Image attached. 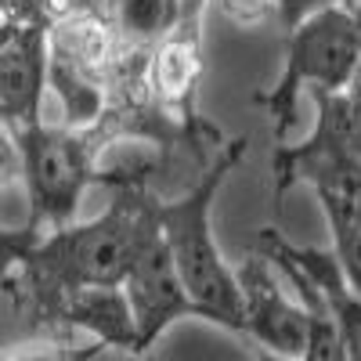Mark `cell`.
I'll return each instance as SVG.
<instances>
[{
  "label": "cell",
  "mask_w": 361,
  "mask_h": 361,
  "mask_svg": "<svg viewBox=\"0 0 361 361\" xmlns=\"http://www.w3.org/2000/svg\"><path fill=\"white\" fill-rule=\"evenodd\" d=\"M228 22L235 25H257L275 11V0H217Z\"/></svg>",
  "instance_id": "obj_13"
},
{
  "label": "cell",
  "mask_w": 361,
  "mask_h": 361,
  "mask_svg": "<svg viewBox=\"0 0 361 361\" xmlns=\"http://www.w3.org/2000/svg\"><path fill=\"white\" fill-rule=\"evenodd\" d=\"M4 29H8V18H4V11H0V37H4Z\"/></svg>",
  "instance_id": "obj_16"
},
{
  "label": "cell",
  "mask_w": 361,
  "mask_h": 361,
  "mask_svg": "<svg viewBox=\"0 0 361 361\" xmlns=\"http://www.w3.org/2000/svg\"><path fill=\"white\" fill-rule=\"evenodd\" d=\"M44 231L37 224H25V228H0V282H8L11 271L29 257V250L37 246V238Z\"/></svg>",
  "instance_id": "obj_12"
},
{
  "label": "cell",
  "mask_w": 361,
  "mask_h": 361,
  "mask_svg": "<svg viewBox=\"0 0 361 361\" xmlns=\"http://www.w3.org/2000/svg\"><path fill=\"white\" fill-rule=\"evenodd\" d=\"M243 296V336L257 340L264 350L282 357L307 354V311L286 296L279 267L260 250H253L235 271Z\"/></svg>",
  "instance_id": "obj_6"
},
{
  "label": "cell",
  "mask_w": 361,
  "mask_h": 361,
  "mask_svg": "<svg viewBox=\"0 0 361 361\" xmlns=\"http://www.w3.org/2000/svg\"><path fill=\"white\" fill-rule=\"evenodd\" d=\"M44 318L69 325L76 333H90L98 347H119L130 354L137 347V329L123 286H76L58 296Z\"/></svg>",
  "instance_id": "obj_10"
},
{
  "label": "cell",
  "mask_w": 361,
  "mask_h": 361,
  "mask_svg": "<svg viewBox=\"0 0 361 361\" xmlns=\"http://www.w3.org/2000/svg\"><path fill=\"white\" fill-rule=\"evenodd\" d=\"M11 180H22V156L11 123H0V185H11Z\"/></svg>",
  "instance_id": "obj_14"
},
{
  "label": "cell",
  "mask_w": 361,
  "mask_h": 361,
  "mask_svg": "<svg viewBox=\"0 0 361 361\" xmlns=\"http://www.w3.org/2000/svg\"><path fill=\"white\" fill-rule=\"evenodd\" d=\"M156 202V199H152ZM123 293H127V304L134 314V329H137V347L134 354L152 350L156 340L166 333V329L180 318H199L195 304L188 289L180 286L170 250L163 243V231L156 224V214H148L141 235H137V246L134 257L123 271Z\"/></svg>",
  "instance_id": "obj_5"
},
{
  "label": "cell",
  "mask_w": 361,
  "mask_h": 361,
  "mask_svg": "<svg viewBox=\"0 0 361 361\" xmlns=\"http://www.w3.org/2000/svg\"><path fill=\"white\" fill-rule=\"evenodd\" d=\"M152 199L156 195L148 185H116V199L102 217L44 231L29 257L8 275L18 286L15 300L33 304L37 314H47L54 300L76 286H119L137 235L152 214Z\"/></svg>",
  "instance_id": "obj_1"
},
{
  "label": "cell",
  "mask_w": 361,
  "mask_h": 361,
  "mask_svg": "<svg viewBox=\"0 0 361 361\" xmlns=\"http://www.w3.org/2000/svg\"><path fill=\"white\" fill-rule=\"evenodd\" d=\"M47 87L62 102L66 127H94L109 105V87L102 76L62 66L54 58H47Z\"/></svg>",
  "instance_id": "obj_11"
},
{
  "label": "cell",
  "mask_w": 361,
  "mask_h": 361,
  "mask_svg": "<svg viewBox=\"0 0 361 361\" xmlns=\"http://www.w3.org/2000/svg\"><path fill=\"white\" fill-rule=\"evenodd\" d=\"M22 156V185L29 192V209L40 231L62 228L76 217L83 192L98 177V156L102 145L87 127H47L37 123L11 127Z\"/></svg>",
  "instance_id": "obj_4"
},
{
  "label": "cell",
  "mask_w": 361,
  "mask_h": 361,
  "mask_svg": "<svg viewBox=\"0 0 361 361\" xmlns=\"http://www.w3.org/2000/svg\"><path fill=\"white\" fill-rule=\"evenodd\" d=\"M47 90V22H8L0 37V116L37 123Z\"/></svg>",
  "instance_id": "obj_8"
},
{
  "label": "cell",
  "mask_w": 361,
  "mask_h": 361,
  "mask_svg": "<svg viewBox=\"0 0 361 361\" xmlns=\"http://www.w3.org/2000/svg\"><path fill=\"white\" fill-rule=\"evenodd\" d=\"M253 250L282 253L286 260H293L300 271H304V275L314 282V289L322 293L329 314H333V322H336V333L343 340V357L361 361V293L343 275L336 253L333 250H318V246H296L275 224H267V228L257 231V246Z\"/></svg>",
  "instance_id": "obj_9"
},
{
  "label": "cell",
  "mask_w": 361,
  "mask_h": 361,
  "mask_svg": "<svg viewBox=\"0 0 361 361\" xmlns=\"http://www.w3.org/2000/svg\"><path fill=\"white\" fill-rule=\"evenodd\" d=\"M202 11L180 15L166 33L148 47V90L152 98L192 134H202L214 123L199 119L195 98L202 80Z\"/></svg>",
  "instance_id": "obj_7"
},
{
  "label": "cell",
  "mask_w": 361,
  "mask_h": 361,
  "mask_svg": "<svg viewBox=\"0 0 361 361\" xmlns=\"http://www.w3.org/2000/svg\"><path fill=\"white\" fill-rule=\"evenodd\" d=\"M325 4H340V0H275V15L282 18L286 29H293L304 15H311V11H318Z\"/></svg>",
  "instance_id": "obj_15"
},
{
  "label": "cell",
  "mask_w": 361,
  "mask_h": 361,
  "mask_svg": "<svg viewBox=\"0 0 361 361\" xmlns=\"http://www.w3.org/2000/svg\"><path fill=\"white\" fill-rule=\"evenodd\" d=\"M357 51H361L357 18H354V8L347 0L325 4V8L304 15L289 29L286 66H282L279 80L271 83L264 94H257V105H264L279 141L296 127L300 90L311 87L314 94L343 90L354 76Z\"/></svg>",
  "instance_id": "obj_3"
},
{
  "label": "cell",
  "mask_w": 361,
  "mask_h": 361,
  "mask_svg": "<svg viewBox=\"0 0 361 361\" xmlns=\"http://www.w3.org/2000/svg\"><path fill=\"white\" fill-rule=\"evenodd\" d=\"M250 137L235 134L217 145V152L202 163L199 180L177 199H156L152 214L170 250L173 271L188 289L202 322H214L228 333H243V296H238L235 271L224 264L217 235H214V202L228 173L246 159Z\"/></svg>",
  "instance_id": "obj_2"
}]
</instances>
